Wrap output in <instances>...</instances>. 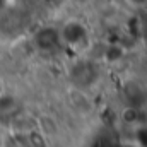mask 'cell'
I'll list each match as a JSON object with an SVG mask.
<instances>
[{
	"label": "cell",
	"mask_w": 147,
	"mask_h": 147,
	"mask_svg": "<svg viewBox=\"0 0 147 147\" xmlns=\"http://www.w3.org/2000/svg\"><path fill=\"white\" fill-rule=\"evenodd\" d=\"M60 43L69 48H82L89 41V31L80 21H67L62 29H58Z\"/></svg>",
	"instance_id": "cell-1"
},
{
	"label": "cell",
	"mask_w": 147,
	"mask_h": 147,
	"mask_svg": "<svg viewBox=\"0 0 147 147\" xmlns=\"http://www.w3.org/2000/svg\"><path fill=\"white\" fill-rule=\"evenodd\" d=\"M12 3V0H0V16L9 9V5Z\"/></svg>",
	"instance_id": "cell-2"
},
{
	"label": "cell",
	"mask_w": 147,
	"mask_h": 147,
	"mask_svg": "<svg viewBox=\"0 0 147 147\" xmlns=\"http://www.w3.org/2000/svg\"><path fill=\"white\" fill-rule=\"evenodd\" d=\"M130 5H134V7H144L147 5V0H127Z\"/></svg>",
	"instance_id": "cell-3"
}]
</instances>
